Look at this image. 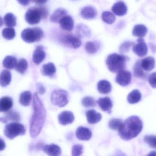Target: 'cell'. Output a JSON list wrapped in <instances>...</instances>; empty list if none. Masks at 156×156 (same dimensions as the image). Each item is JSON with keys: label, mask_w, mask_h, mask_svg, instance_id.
<instances>
[{"label": "cell", "mask_w": 156, "mask_h": 156, "mask_svg": "<svg viewBox=\"0 0 156 156\" xmlns=\"http://www.w3.org/2000/svg\"><path fill=\"white\" fill-rule=\"evenodd\" d=\"M37 89L40 94H43L45 92V89L42 84H37Z\"/></svg>", "instance_id": "44"}, {"label": "cell", "mask_w": 156, "mask_h": 156, "mask_svg": "<svg viewBox=\"0 0 156 156\" xmlns=\"http://www.w3.org/2000/svg\"><path fill=\"white\" fill-rule=\"evenodd\" d=\"M134 45V43L131 42V41H126L124 42L120 46L119 48V50H120L121 53H123L125 52H128L130 50V48L132 46H133Z\"/></svg>", "instance_id": "41"}, {"label": "cell", "mask_w": 156, "mask_h": 156, "mask_svg": "<svg viewBox=\"0 0 156 156\" xmlns=\"http://www.w3.org/2000/svg\"><path fill=\"white\" fill-rule=\"evenodd\" d=\"M13 100L11 97L4 96L0 99V112L8 111L13 106Z\"/></svg>", "instance_id": "18"}, {"label": "cell", "mask_w": 156, "mask_h": 156, "mask_svg": "<svg viewBox=\"0 0 156 156\" xmlns=\"http://www.w3.org/2000/svg\"><path fill=\"white\" fill-rule=\"evenodd\" d=\"M88 122L90 124H95L101 120V114L97 113L95 110H91L87 111L86 113Z\"/></svg>", "instance_id": "19"}, {"label": "cell", "mask_w": 156, "mask_h": 156, "mask_svg": "<svg viewBox=\"0 0 156 156\" xmlns=\"http://www.w3.org/2000/svg\"><path fill=\"white\" fill-rule=\"evenodd\" d=\"M82 104L85 107H93L96 105V102L93 98L89 96L84 97L82 100Z\"/></svg>", "instance_id": "38"}, {"label": "cell", "mask_w": 156, "mask_h": 156, "mask_svg": "<svg viewBox=\"0 0 156 156\" xmlns=\"http://www.w3.org/2000/svg\"><path fill=\"white\" fill-rule=\"evenodd\" d=\"M101 18L104 22L109 24H113L115 20L114 15L108 11H105L102 13Z\"/></svg>", "instance_id": "34"}, {"label": "cell", "mask_w": 156, "mask_h": 156, "mask_svg": "<svg viewBox=\"0 0 156 156\" xmlns=\"http://www.w3.org/2000/svg\"><path fill=\"white\" fill-rule=\"evenodd\" d=\"M32 99V95L31 92H23L20 95L19 103L23 106H28L31 103Z\"/></svg>", "instance_id": "28"}, {"label": "cell", "mask_w": 156, "mask_h": 156, "mask_svg": "<svg viewBox=\"0 0 156 156\" xmlns=\"http://www.w3.org/2000/svg\"><path fill=\"white\" fill-rule=\"evenodd\" d=\"M48 0H33V2L37 4H43L47 2Z\"/></svg>", "instance_id": "47"}, {"label": "cell", "mask_w": 156, "mask_h": 156, "mask_svg": "<svg viewBox=\"0 0 156 156\" xmlns=\"http://www.w3.org/2000/svg\"><path fill=\"white\" fill-rule=\"evenodd\" d=\"M62 41L64 44L74 49H77L81 45V42L78 38L72 35H66L63 38Z\"/></svg>", "instance_id": "11"}, {"label": "cell", "mask_w": 156, "mask_h": 156, "mask_svg": "<svg viewBox=\"0 0 156 156\" xmlns=\"http://www.w3.org/2000/svg\"><path fill=\"white\" fill-rule=\"evenodd\" d=\"M100 48V45L97 41L87 42L85 45V51L90 54H93L97 52Z\"/></svg>", "instance_id": "31"}, {"label": "cell", "mask_w": 156, "mask_h": 156, "mask_svg": "<svg viewBox=\"0 0 156 156\" xmlns=\"http://www.w3.org/2000/svg\"><path fill=\"white\" fill-rule=\"evenodd\" d=\"M141 64L144 70L151 71L155 66V60L153 57H147L141 60Z\"/></svg>", "instance_id": "21"}, {"label": "cell", "mask_w": 156, "mask_h": 156, "mask_svg": "<svg viewBox=\"0 0 156 156\" xmlns=\"http://www.w3.org/2000/svg\"><path fill=\"white\" fill-rule=\"evenodd\" d=\"M97 103L104 111L108 112L109 113L112 112L111 110L112 108L113 103L112 100L109 97L100 98L97 100Z\"/></svg>", "instance_id": "14"}, {"label": "cell", "mask_w": 156, "mask_h": 156, "mask_svg": "<svg viewBox=\"0 0 156 156\" xmlns=\"http://www.w3.org/2000/svg\"><path fill=\"white\" fill-rule=\"evenodd\" d=\"M45 56V52L44 51V48L43 47L39 46L34 51L33 55V62L36 65H39L43 62Z\"/></svg>", "instance_id": "13"}, {"label": "cell", "mask_w": 156, "mask_h": 156, "mask_svg": "<svg viewBox=\"0 0 156 156\" xmlns=\"http://www.w3.org/2000/svg\"><path fill=\"white\" fill-rule=\"evenodd\" d=\"M28 68V62L25 59H21L18 60L16 66V70L18 73L24 74Z\"/></svg>", "instance_id": "30"}, {"label": "cell", "mask_w": 156, "mask_h": 156, "mask_svg": "<svg viewBox=\"0 0 156 156\" xmlns=\"http://www.w3.org/2000/svg\"><path fill=\"white\" fill-rule=\"evenodd\" d=\"M3 24V21L2 18L0 16V27H2V26Z\"/></svg>", "instance_id": "49"}, {"label": "cell", "mask_w": 156, "mask_h": 156, "mask_svg": "<svg viewBox=\"0 0 156 156\" xmlns=\"http://www.w3.org/2000/svg\"><path fill=\"white\" fill-rule=\"evenodd\" d=\"M16 17L12 13L6 14L4 17V21L6 26L13 27L16 25Z\"/></svg>", "instance_id": "33"}, {"label": "cell", "mask_w": 156, "mask_h": 156, "mask_svg": "<svg viewBox=\"0 0 156 156\" xmlns=\"http://www.w3.org/2000/svg\"><path fill=\"white\" fill-rule=\"evenodd\" d=\"M137 42V44H134L133 46V51L139 56H144L148 52V48L145 43L144 39L143 38H139Z\"/></svg>", "instance_id": "9"}, {"label": "cell", "mask_w": 156, "mask_h": 156, "mask_svg": "<svg viewBox=\"0 0 156 156\" xmlns=\"http://www.w3.org/2000/svg\"><path fill=\"white\" fill-rule=\"evenodd\" d=\"M123 121L120 119L113 118L109 121L108 126L110 129L113 130H118L122 126Z\"/></svg>", "instance_id": "35"}, {"label": "cell", "mask_w": 156, "mask_h": 156, "mask_svg": "<svg viewBox=\"0 0 156 156\" xmlns=\"http://www.w3.org/2000/svg\"><path fill=\"white\" fill-rule=\"evenodd\" d=\"M83 147L81 145L76 144L72 147V155L79 156L83 153Z\"/></svg>", "instance_id": "42"}, {"label": "cell", "mask_w": 156, "mask_h": 156, "mask_svg": "<svg viewBox=\"0 0 156 156\" xmlns=\"http://www.w3.org/2000/svg\"><path fill=\"white\" fill-rule=\"evenodd\" d=\"M48 15V10L45 6L31 7L25 16L26 21L29 24H38L42 18H46Z\"/></svg>", "instance_id": "4"}, {"label": "cell", "mask_w": 156, "mask_h": 156, "mask_svg": "<svg viewBox=\"0 0 156 156\" xmlns=\"http://www.w3.org/2000/svg\"><path fill=\"white\" fill-rule=\"evenodd\" d=\"M51 100L54 105L59 107H63L66 105L69 100L67 92L62 89H57L52 92Z\"/></svg>", "instance_id": "7"}, {"label": "cell", "mask_w": 156, "mask_h": 156, "mask_svg": "<svg viewBox=\"0 0 156 156\" xmlns=\"http://www.w3.org/2000/svg\"><path fill=\"white\" fill-rule=\"evenodd\" d=\"M12 80V74L9 71L4 70L0 74V85L2 87L8 86Z\"/></svg>", "instance_id": "22"}, {"label": "cell", "mask_w": 156, "mask_h": 156, "mask_svg": "<svg viewBox=\"0 0 156 156\" xmlns=\"http://www.w3.org/2000/svg\"><path fill=\"white\" fill-rule=\"evenodd\" d=\"M76 136L79 140L88 141L91 137L92 132L88 128L80 126L76 131Z\"/></svg>", "instance_id": "12"}, {"label": "cell", "mask_w": 156, "mask_h": 156, "mask_svg": "<svg viewBox=\"0 0 156 156\" xmlns=\"http://www.w3.org/2000/svg\"><path fill=\"white\" fill-rule=\"evenodd\" d=\"M59 23L61 28L64 30L70 31L74 28V20L70 16L66 15L63 16Z\"/></svg>", "instance_id": "16"}, {"label": "cell", "mask_w": 156, "mask_h": 156, "mask_svg": "<svg viewBox=\"0 0 156 156\" xmlns=\"http://www.w3.org/2000/svg\"><path fill=\"white\" fill-rule=\"evenodd\" d=\"M112 10L116 15L123 16L127 13V7L123 2H119L114 4L112 6Z\"/></svg>", "instance_id": "15"}, {"label": "cell", "mask_w": 156, "mask_h": 156, "mask_svg": "<svg viewBox=\"0 0 156 156\" xmlns=\"http://www.w3.org/2000/svg\"><path fill=\"white\" fill-rule=\"evenodd\" d=\"M147 32V29L145 26L143 24H137L135 26L133 30V34L134 36L144 38Z\"/></svg>", "instance_id": "26"}, {"label": "cell", "mask_w": 156, "mask_h": 156, "mask_svg": "<svg viewBox=\"0 0 156 156\" xmlns=\"http://www.w3.org/2000/svg\"><path fill=\"white\" fill-rule=\"evenodd\" d=\"M17 1L22 5L27 6L29 4L31 0H17Z\"/></svg>", "instance_id": "45"}, {"label": "cell", "mask_w": 156, "mask_h": 156, "mask_svg": "<svg viewBox=\"0 0 156 156\" xmlns=\"http://www.w3.org/2000/svg\"><path fill=\"white\" fill-rule=\"evenodd\" d=\"M98 90L100 93L107 94L112 91V85L109 82L106 80H101L98 82Z\"/></svg>", "instance_id": "23"}, {"label": "cell", "mask_w": 156, "mask_h": 156, "mask_svg": "<svg viewBox=\"0 0 156 156\" xmlns=\"http://www.w3.org/2000/svg\"><path fill=\"white\" fill-rule=\"evenodd\" d=\"M25 133L26 129L24 125L17 122L8 124L5 125L4 130L5 136L11 140L19 136L24 135Z\"/></svg>", "instance_id": "6"}, {"label": "cell", "mask_w": 156, "mask_h": 156, "mask_svg": "<svg viewBox=\"0 0 156 156\" xmlns=\"http://www.w3.org/2000/svg\"><path fill=\"white\" fill-rule=\"evenodd\" d=\"M5 118L7 122L8 121L18 122L21 119L20 114L17 112L15 111H7Z\"/></svg>", "instance_id": "37"}, {"label": "cell", "mask_w": 156, "mask_h": 156, "mask_svg": "<svg viewBox=\"0 0 156 156\" xmlns=\"http://www.w3.org/2000/svg\"><path fill=\"white\" fill-rule=\"evenodd\" d=\"M148 82L152 88H156V72L150 74L148 78Z\"/></svg>", "instance_id": "43"}, {"label": "cell", "mask_w": 156, "mask_h": 156, "mask_svg": "<svg viewBox=\"0 0 156 156\" xmlns=\"http://www.w3.org/2000/svg\"><path fill=\"white\" fill-rule=\"evenodd\" d=\"M143 128L141 119L136 115H133L123 122L118 130V134L122 139L128 141L136 137L142 132Z\"/></svg>", "instance_id": "2"}, {"label": "cell", "mask_w": 156, "mask_h": 156, "mask_svg": "<svg viewBox=\"0 0 156 156\" xmlns=\"http://www.w3.org/2000/svg\"><path fill=\"white\" fill-rule=\"evenodd\" d=\"M58 120L60 124L66 125L73 123L75 120V117L71 112L65 111L58 115Z\"/></svg>", "instance_id": "10"}, {"label": "cell", "mask_w": 156, "mask_h": 156, "mask_svg": "<svg viewBox=\"0 0 156 156\" xmlns=\"http://www.w3.org/2000/svg\"><path fill=\"white\" fill-rule=\"evenodd\" d=\"M3 37L7 40H12L16 36L15 30L12 27L4 28L2 32Z\"/></svg>", "instance_id": "36"}, {"label": "cell", "mask_w": 156, "mask_h": 156, "mask_svg": "<svg viewBox=\"0 0 156 156\" xmlns=\"http://www.w3.org/2000/svg\"><path fill=\"white\" fill-rule=\"evenodd\" d=\"M44 36L43 30L37 27L26 28L21 34L22 39L27 43L39 42L44 37Z\"/></svg>", "instance_id": "5"}, {"label": "cell", "mask_w": 156, "mask_h": 156, "mask_svg": "<svg viewBox=\"0 0 156 156\" xmlns=\"http://www.w3.org/2000/svg\"><path fill=\"white\" fill-rule=\"evenodd\" d=\"M142 94L138 90L135 89L131 92L127 96V101L130 104H135L140 101Z\"/></svg>", "instance_id": "25"}, {"label": "cell", "mask_w": 156, "mask_h": 156, "mask_svg": "<svg viewBox=\"0 0 156 156\" xmlns=\"http://www.w3.org/2000/svg\"><path fill=\"white\" fill-rule=\"evenodd\" d=\"M132 79V74L130 71L123 70L117 73L115 78L116 82L121 86L126 87L128 86Z\"/></svg>", "instance_id": "8"}, {"label": "cell", "mask_w": 156, "mask_h": 156, "mask_svg": "<svg viewBox=\"0 0 156 156\" xmlns=\"http://www.w3.org/2000/svg\"><path fill=\"white\" fill-rule=\"evenodd\" d=\"M56 71L55 65L51 62L44 64L42 67V73L46 76H53L55 73Z\"/></svg>", "instance_id": "29"}, {"label": "cell", "mask_w": 156, "mask_h": 156, "mask_svg": "<svg viewBox=\"0 0 156 156\" xmlns=\"http://www.w3.org/2000/svg\"><path fill=\"white\" fill-rule=\"evenodd\" d=\"M5 148V144L2 139L0 138V152L4 150Z\"/></svg>", "instance_id": "46"}, {"label": "cell", "mask_w": 156, "mask_h": 156, "mask_svg": "<svg viewBox=\"0 0 156 156\" xmlns=\"http://www.w3.org/2000/svg\"><path fill=\"white\" fill-rule=\"evenodd\" d=\"M147 156H156V151H152L150 152Z\"/></svg>", "instance_id": "48"}, {"label": "cell", "mask_w": 156, "mask_h": 156, "mask_svg": "<svg viewBox=\"0 0 156 156\" xmlns=\"http://www.w3.org/2000/svg\"><path fill=\"white\" fill-rule=\"evenodd\" d=\"M33 114L30 123V136L32 138L36 137L42 131L46 118V111L44 104L37 93L33 95Z\"/></svg>", "instance_id": "1"}, {"label": "cell", "mask_w": 156, "mask_h": 156, "mask_svg": "<svg viewBox=\"0 0 156 156\" xmlns=\"http://www.w3.org/2000/svg\"><path fill=\"white\" fill-rule=\"evenodd\" d=\"M78 34L80 36H86L90 34V30L86 26L83 24H80L77 27Z\"/></svg>", "instance_id": "40"}, {"label": "cell", "mask_w": 156, "mask_h": 156, "mask_svg": "<svg viewBox=\"0 0 156 156\" xmlns=\"http://www.w3.org/2000/svg\"><path fill=\"white\" fill-rule=\"evenodd\" d=\"M67 12L63 8L57 9L50 17V21L53 23H58L61 18L66 15Z\"/></svg>", "instance_id": "27"}, {"label": "cell", "mask_w": 156, "mask_h": 156, "mask_svg": "<svg viewBox=\"0 0 156 156\" xmlns=\"http://www.w3.org/2000/svg\"><path fill=\"white\" fill-rule=\"evenodd\" d=\"M97 11L94 7L87 6L83 7L81 11L80 14L83 18L85 19H92L97 15Z\"/></svg>", "instance_id": "20"}, {"label": "cell", "mask_w": 156, "mask_h": 156, "mask_svg": "<svg viewBox=\"0 0 156 156\" xmlns=\"http://www.w3.org/2000/svg\"><path fill=\"white\" fill-rule=\"evenodd\" d=\"M144 140L150 147L156 149V136H145L144 138Z\"/></svg>", "instance_id": "39"}, {"label": "cell", "mask_w": 156, "mask_h": 156, "mask_svg": "<svg viewBox=\"0 0 156 156\" xmlns=\"http://www.w3.org/2000/svg\"><path fill=\"white\" fill-rule=\"evenodd\" d=\"M141 60L136 61L133 67L134 74L135 77L139 78H145L146 74L144 71V69L142 68L141 64Z\"/></svg>", "instance_id": "32"}, {"label": "cell", "mask_w": 156, "mask_h": 156, "mask_svg": "<svg viewBox=\"0 0 156 156\" xmlns=\"http://www.w3.org/2000/svg\"><path fill=\"white\" fill-rule=\"evenodd\" d=\"M44 152L49 156H58L62 153L61 148L57 145L55 144L46 145L43 147Z\"/></svg>", "instance_id": "17"}, {"label": "cell", "mask_w": 156, "mask_h": 156, "mask_svg": "<svg viewBox=\"0 0 156 156\" xmlns=\"http://www.w3.org/2000/svg\"><path fill=\"white\" fill-rule=\"evenodd\" d=\"M129 59L126 56L114 53L107 57L106 65L111 72L116 73L125 69L126 62Z\"/></svg>", "instance_id": "3"}, {"label": "cell", "mask_w": 156, "mask_h": 156, "mask_svg": "<svg viewBox=\"0 0 156 156\" xmlns=\"http://www.w3.org/2000/svg\"><path fill=\"white\" fill-rule=\"evenodd\" d=\"M17 63V59L13 56H8L3 60V66L7 69L12 70L15 68Z\"/></svg>", "instance_id": "24"}]
</instances>
